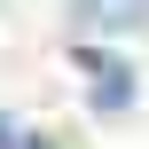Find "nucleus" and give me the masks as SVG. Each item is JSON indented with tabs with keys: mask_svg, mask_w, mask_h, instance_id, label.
I'll use <instances>...</instances> for the list:
<instances>
[{
	"mask_svg": "<svg viewBox=\"0 0 149 149\" xmlns=\"http://www.w3.org/2000/svg\"><path fill=\"white\" fill-rule=\"evenodd\" d=\"M149 0H79V24H102V31H118V24H141Z\"/></svg>",
	"mask_w": 149,
	"mask_h": 149,
	"instance_id": "f257e3e1",
	"label": "nucleus"
},
{
	"mask_svg": "<svg viewBox=\"0 0 149 149\" xmlns=\"http://www.w3.org/2000/svg\"><path fill=\"white\" fill-rule=\"evenodd\" d=\"M0 149H55V141H39V134H16V126H0Z\"/></svg>",
	"mask_w": 149,
	"mask_h": 149,
	"instance_id": "f03ea898",
	"label": "nucleus"
}]
</instances>
